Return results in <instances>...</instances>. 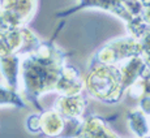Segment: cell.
<instances>
[{
    "mask_svg": "<svg viewBox=\"0 0 150 138\" xmlns=\"http://www.w3.org/2000/svg\"><path fill=\"white\" fill-rule=\"evenodd\" d=\"M0 9L4 29L21 27L33 16L35 0H3Z\"/></svg>",
    "mask_w": 150,
    "mask_h": 138,
    "instance_id": "6da1fadb",
    "label": "cell"
},
{
    "mask_svg": "<svg viewBox=\"0 0 150 138\" xmlns=\"http://www.w3.org/2000/svg\"><path fill=\"white\" fill-rule=\"evenodd\" d=\"M0 72L9 89H16L20 76V57L9 55L0 57Z\"/></svg>",
    "mask_w": 150,
    "mask_h": 138,
    "instance_id": "7a4b0ae2",
    "label": "cell"
},
{
    "mask_svg": "<svg viewBox=\"0 0 150 138\" xmlns=\"http://www.w3.org/2000/svg\"><path fill=\"white\" fill-rule=\"evenodd\" d=\"M0 29H4V26H3V21H1V9H0Z\"/></svg>",
    "mask_w": 150,
    "mask_h": 138,
    "instance_id": "3957f363",
    "label": "cell"
}]
</instances>
